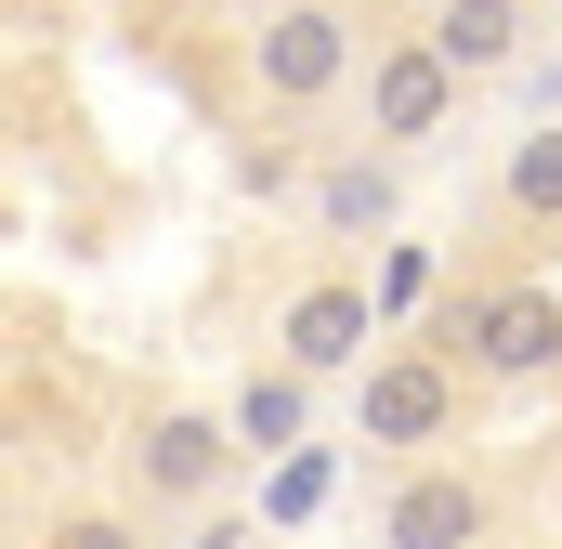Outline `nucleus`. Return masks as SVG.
Masks as SVG:
<instances>
[{
    "instance_id": "9",
    "label": "nucleus",
    "mask_w": 562,
    "mask_h": 549,
    "mask_svg": "<svg viewBox=\"0 0 562 549\" xmlns=\"http://www.w3.org/2000/svg\"><path fill=\"white\" fill-rule=\"evenodd\" d=\"M223 418H236V445H249V458H276V445H301V432H314V380H301V367H249Z\"/></svg>"
},
{
    "instance_id": "5",
    "label": "nucleus",
    "mask_w": 562,
    "mask_h": 549,
    "mask_svg": "<svg viewBox=\"0 0 562 549\" xmlns=\"http://www.w3.org/2000/svg\"><path fill=\"white\" fill-rule=\"evenodd\" d=\"M367 340H380V301H367L353 274H314V288L276 314V367H301V380H340V367H367Z\"/></svg>"
},
{
    "instance_id": "1",
    "label": "nucleus",
    "mask_w": 562,
    "mask_h": 549,
    "mask_svg": "<svg viewBox=\"0 0 562 549\" xmlns=\"http://www.w3.org/2000/svg\"><path fill=\"white\" fill-rule=\"evenodd\" d=\"M249 79H262V105H327L340 79H353V13L340 0H288L249 26Z\"/></svg>"
},
{
    "instance_id": "3",
    "label": "nucleus",
    "mask_w": 562,
    "mask_h": 549,
    "mask_svg": "<svg viewBox=\"0 0 562 549\" xmlns=\"http://www.w3.org/2000/svg\"><path fill=\"white\" fill-rule=\"evenodd\" d=\"M249 445H236V418H210V406H157L132 432V484L157 497V511H183V497H210L223 471H236Z\"/></svg>"
},
{
    "instance_id": "8",
    "label": "nucleus",
    "mask_w": 562,
    "mask_h": 549,
    "mask_svg": "<svg viewBox=\"0 0 562 549\" xmlns=\"http://www.w3.org/2000/svg\"><path fill=\"white\" fill-rule=\"evenodd\" d=\"M419 40L458 79H510L524 66V0H419Z\"/></svg>"
},
{
    "instance_id": "12",
    "label": "nucleus",
    "mask_w": 562,
    "mask_h": 549,
    "mask_svg": "<svg viewBox=\"0 0 562 549\" xmlns=\"http://www.w3.org/2000/svg\"><path fill=\"white\" fill-rule=\"evenodd\" d=\"M53 549H144L119 511H79V524H53Z\"/></svg>"
},
{
    "instance_id": "6",
    "label": "nucleus",
    "mask_w": 562,
    "mask_h": 549,
    "mask_svg": "<svg viewBox=\"0 0 562 549\" xmlns=\"http://www.w3.org/2000/svg\"><path fill=\"white\" fill-rule=\"evenodd\" d=\"M484 524H497V497L471 471H431V458L380 497V549H484Z\"/></svg>"
},
{
    "instance_id": "2",
    "label": "nucleus",
    "mask_w": 562,
    "mask_h": 549,
    "mask_svg": "<svg viewBox=\"0 0 562 549\" xmlns=\"http://www.w3.org/2000/svg\"><path fill=\"white\" fill-rule=\"evenodd\" d=\"M458 92H471V79H458V66L431 53L419 26H406V40H380V53H367V144H380V157L431 144L445 119H458Z\"/></svg>"
},
{
    "instance_id": "4",
    "label": "nucleus",
    "mask_w": 562,
    "mask_h": 549,
    "mask_svg": "<svg viewBox=\"0 0 562 549\" xmlns=\"http://www.w3.org/2000/svg\"><path fill=\"white\" fill-rule=\"evenodd\" d=\"M445 418H458V367H445V354H380V367H353V432H367V445H445Z\"/></svg>"
},
{
    "instance_id": "7",
    "label": "nucleus",
    "mask_w": 562,
    "mask_h": 549,
    "mask_svg": "<svg viewBox=\"0 0 562 549\" xmlns=\"http://www.w3.org/2000/svg\"><path fill=\"white\" fill-rule=\"evenodd\" d=\"M471 367L484 380H550L562 367V301L550 288H484L471 301Z\"/></svg>"
},
{
    "instance_id": "10",
    "label": "nucleus",
    "mask_w": 562,
    "mask_h": 549,
    "mask_svg": "<svg viewBox=\"0 0 562 549\" xmlns=\"http://www.w3.org/2000/svg\"><path fill=\"white\" fill-rule=\"evenodd\" d=\"M314 223H327V236H380V223H393V157H380V144H367V157H327V170H314Z\"/></svg>"
},
{
    "instance_id": "13",
    "label": "nucleus",
    "mask_w": 562,
    "mask_h": 549,
    "mask_svg": "<svg viewBox=\"0 0 562 549\" xmlns=\"http://www.w3.org/2000/svg\"><path fill=\"white\" fill-rule=\"evenodd\" d=\"M236 13H249V26H262V13H288V0H236Z\"/></svg>"
},
{
    "instance_id": "11",
    "label": "nucleus",
    "mask_w": 562,
    "mask_h": 549,
    "mask_svg": "<svg viewBox=\"0 0 562 549\" xmlns=\"http://www.w3.org/2000/svg\"><path fill=\"white\" fill-rule=\"evenodd\" d=\"M497 210H510V223H562V119L510 144V170H497Z\"/></svg>"
}]
</instances>
